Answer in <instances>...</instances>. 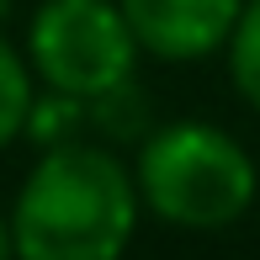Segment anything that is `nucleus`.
I'll return each mask as SVG.
<instances>
[{"label":"nucleus","instance_id":"1","mask_svg":"<svg viewBox=\"0 0 260 260\" xmlns=\"http://www.w3.org/2000/svg\"><path fill=\"white\" fill-rule=\"evenodd\" d=\"M133 229V170L101 144H53L11 207V250L27 260H117Z\"/></svg>","mask_w":260,"mask_h":260},{"label":"nucleus","instance_id":"2","mask_svg":"<svg viewBox=\"0 0 260 260\" xmlns=\"http://www.w3.org/2000/svg\"><path fill=\"white\" fill-rule=\"evenodd\" d=\"M138 207H149L170 229L212 234L239 223L255 207L260 175L239 138L212 122H165L138 149Z\"/></svg>","mask_w":260,"mask_h":260},{"label":"nucleus","instance_id":"3","mask_svg":"<svg viewBox=\"0 0 260 260\" xmlns=\"http://www.w3.org/2000/svg\"><path fill=\"white\" fill-rule=\"evenodd\" d=\"M27 53L53 96L90 106L127 90L138 38L117 0H43L27 27Z\"/></svg>","mask_w":260,"mask_h":260},{"label":"nucleus","instance_id":"4","mask_svg":"<svg viewBox=\"0 0 260 260\" xmlns=\"http://www.w3.org/2000/svg\"><path fill=\"white\" fill-rule=\"evenodd\" d=\"M117 6L144 53L191 64L229 43V27L244 0H117Z\"/></svg>","mask_w":260,"mask_h":260},{"label":"nucleus","instance_id":"5","mask_svg":"<svg viewBox=\"0 0 260 260\" xmlns=\"http://www.w3.org/2000/svg\"><path fill=\"white\" fill-rule=\"evenodd\" d=\"M32 101H38V90H32V69H27V58H21L6 38H0V149L16 144V138L27 133V122H32Z\"/></svg>","mask_w":260,"mask_h":260},{"label":"nucleus","instance_id":"6","mask_svg":"<svg viewBox=\"0 0 260 260\" xmlns=\"http://www.w3.org/2000/svg\"><path fill=\"white\" fill-rule=\"evenodd\" d=\"M229 75H234V90L260 112V0H244L239 16L229 27Z\"/></svg>","mask_w":260,"mask_h":260},{"label":"nucleus","instance_id":"7","mask_svg":"<svg viewBox=\"0 0 260 260\" xmlns=\"http://www.w3.org/2000/svg\"><path fill=\"white\" fill-rule=\"evenodd\" d=\"M6 250H11V223L0 218V255H6Z\"/></svg>","mask_w":260,"mask_h":260},{"label":"nucleus","instance_id":"8","mask_svg":"<svg viewBox=\"0 0 260 260\" xmlns=\"http://www.w3.org/2000/svg\"><path fill=\"white\" fill-rule=\"evenodd\" d=\"M6 11H11V0H0V16H6Z\"/></svg>","mask_w":260,"mask_h":260}]
</instances>
